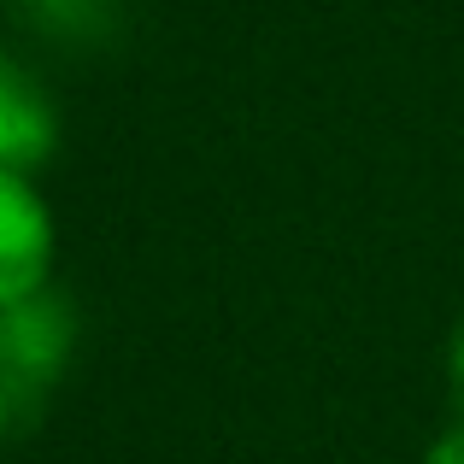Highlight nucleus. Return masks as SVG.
<instances>
[{"label":"nucleus","mask_w":464,"mask_h":464,"mask_svg":"<svg viewBox=\"0 0 464 464\" xmlns=\"http://www.w3.org/2000/svg\"><path fill=\"white\" fill-rule=\"evenodd\" d=\"M71 353H77V312L59 288L0 306V388H6L12 411L42 400L65 376Z\"/></svg>","instance_id":"obj_1"},{"label":"nucleus","mask_w":464,"mask_h":464,"mask_svg":"<svg viewBox=\"0 0 464 464\" xmlns=\"http://www.w3.org/2000/svg\"><path fill=\"white\" fill-rule=\"evenodd\" d=\"M59 218L30 170H0V306L53 288Z\"/></svg>","instance_id":"obj_2"},{"label":"nucleus","mask_w":464,"mask_h":464,"mask_svg":"<svg viewBox=\"0 0 464 464\" xmlns=\"http://www.w3.org/2000/svg\"><path fill=\"white\" fill-rule=\"evenodd\" d=\"M59 153V106L47 94V82L35 77L24 59L0 53V170H30L42 177V165Z\"/></svg>","instance_id":"obj_3"},{"label":"nucleus","mask_w":464,"mask_h":464,"mask_svg":"<svg viewBox=\"0 0 464 464\" xmlns=\"http://www.w3.org/2000/svg\"><path fill=\"white\" fill-rule=\"evenodd\" d=\"M423 464H464V418H453L430 447H423Z\"/></svg>","instance_id":"obj_4"},{"label":"nucleus","mask_w":464,"mask_h":464,"mask_svg":"<svg viewBox=\"0 0 464 464\" xmlns=\"http://www.w3.org/2000/svg\"><path fill=\"white\" fill-rule=\"evenodd\" d=\"M447 394H453V418H464V324L447 341Z\"/></svg>","instance_id":"obj_5"},{"label":"nucleus","mask_w":464,"mask_h":464,"mask_svg":"<svg viewBox=\"0 0 464 464\" xmlns=\"http://www.w3.org/2000/svg\"><path fill=\"white\" fill-rule=\"evenodd\" d=\"M6 435H12V400H6V388H0V447H6Z\"/></svg>","instance_id":"obj_6"}]
</instances>
